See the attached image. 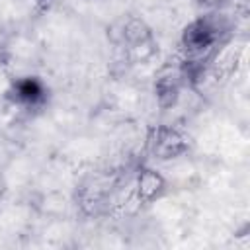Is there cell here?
Returning <instances> with one entry per match:
<instances>
[{
	"label": "cell",
	"instance_id": "52a82bcc",
	"mask_svg": "<svg viewBox=\"0 0 250 250\" xmlns=\"http://www.w3.org/2000/svg\"><path fill=\"white\" fill-rule=\"evenodd\" d=\"M197 14H209V12H219L230 8L232 0H193Z\"/></svg>",
	"mask_w": 250,
	"mask_h": 250
},
{
	"label": "cell",
	"instance_id": "7a4b0ae2",
	"mask_svg": "<svg viewBox=\"0 0 250 250\" xmlns=\"http://www.w3.org/2000/svg\"><path fill=\"white\" fill-rule=\"evenodd\" d=\"M188 146H189L188 139L178 129L170 125H158L150 129L146 137L145 152L148 154V158L156 162H170L184 156L188 152Z\"/></svg>",
	"mask_w": 250,
	"mask_h": 250
},
{
	"label": "cell",
	"instance_id": "5b68a950",
	"mask_svg": "<svg viewBox=\"0 0 250 250\" xmlns=\"http://www.w3.org/2000/svg\"><path fill=\"white\" fill-rule=\"evenodd\" d=\"M186 90H191L188 80H186V74H184V68H182V62H174V64H166L158 74H156V80H154V96H156V104L162 107V109H172L180 104L182 96Z\"/></svg>",
	"mask_w": 250,
	"mask_h": 250
},
{
	"label": "cell",
	"instance_id": "3957f363",
	"mask_svg": "<svg viewBox=\"0 0 250 250\" xmlns=\"http://www.w3.org/2000/svg\"><path fill=\"white\" fill-rule=\"evenodd\" d=\"M109 37L115 43V47H119L125 55H133V57H143V51L152 45V35L148 25L135 16H129L113 23Z\"/></svg>",
	"mask_w": 250,
	"mask_h": 250
},
{
	"label": "cell",
	"instance_id": "277c9868",
	"mask_svg": "<svg viewBox=\"0 0 250 250\" xmlns=\"http://www.w3.org/2000/svg\"><path fill=\"white\" fill-rule=\"evenodd\" d=\"M6 94H8V100L16 107H20L21 111H27V113L45 109V105L49 102L47 84L39 76H33V74L18 76L16 80H12Z\"/></svg>",
	"mask_w": 250,
	"mask_h": 250
},
{
	"label": "cell",
	"instance_id": "6da1fadb",
	"mask_svg": "<svg viewBox=\"0 0 250 250\" xmlns=\"http://www.w3.org/2000/svg\"><path fill=\"white\" fill-rule=\"evenodd\" d=\"M234 25L230 8L197 14L180 33V59L191 62H215L221 49L234 35Z\"/></svg>",
	"mask_w": 250,
	"mask_h": 250
},
{
	"label": "cell",
	"instance_id": "8992f818",
	"mask_svg": "<svg viewBox=\"0 0 250 250\" xmlns=\"http://www.w3.org/2000/svg\"><path fill=\"white\" fill-rule=\"evenodd\" d=\"M164 180L160 174H156L150 168H139L135 178V193L143 201H152L164 191Z\"/></svg>",
	"mask_w": 250,
	"mask_h": 250
}]
</instances>
